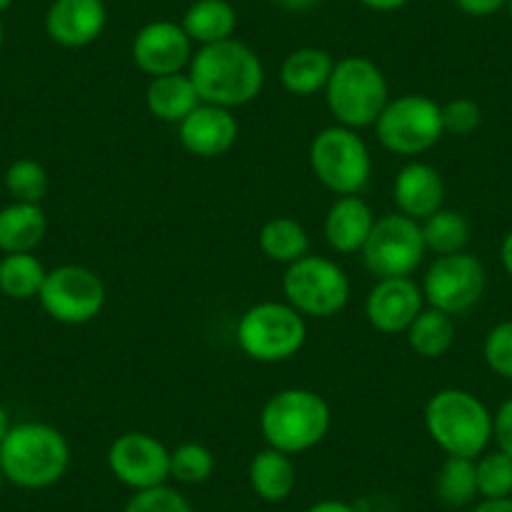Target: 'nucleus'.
Returning a JSON list of instances; mask_svg holds the SVG:
<instances>
[{"instance_id":"nucleus-2","label":"nucleus","mask_w":512,"mask_h":512,"mask_svg":"<svg viewBox=\"0 0 512 512\" xmlns=\"http://www.w3.org/2000/svg\"><path fill=\"white\" fill-rule=\"evenodd\" d=\"M71 447L61 430L46 422L13 425L0 445V470L23 490H46L66 475Z\"/></svg>"},{"instance_id":"nucleus-7","label":"nucleus","mask_w":512,"mask_h":512,"mask_svg":"<svg viewBox=\"0 0 512 512\" xmlns=\"http://www.w3.org/2000/svg\"><path fill=\"white\" fill-rule=\"evenodd\" d=\"M309 166L322 186L337 196H357L372 176V154L362 136L347 126L322 128L309 146Z\"/></svg>"},{"instance_id":"nucleus-4","label":"nucleus","mask_w":512,"mask_h":512,"mask_svg":"<svg viewBox=\"0 0 512 512\" xmlns=\"http://www.w3.org/2000/svg\"><path fill=\"white\" fill-rule=\"evenodd\" d=\"M425 427L437 447L450 457H477L492 442V412L467 390L447 387L425 405Z\"/></svg>"},{"instance_id":"nucleus-12","label":"nucleus","mask_w":512,"mask_h":512,"mask_svg":"<svg viewBox=\"0 0 512 512\" xmlns=\"http://www.w3.org/2000/svg\"><path fill=\"white\" fill-rule=\"evenodd\" d=\"M420 287L427 307L457 317L480 302L487 289V272L480 259L467 251L435 256Z\"/></svg>"},{"instance_id":"nucleus-5","label":"nucleus","mask_w":512,"mask_h":512,"mask_svg":"<svg viewBox=\"0 0 512 512\" xmlns=\"http://www.w3.org/2000/svg\"><path fill=\"white\" fill-rule=\"evenodd\" d=\"M324 98L339 126L359 131L374 126L390 101V86L377 63L364 56H347L334 63Z\"/></svg>"},{"instance_id":"nucleus-47","label":"nucleus","mask_w":512,"mask_h":512,"mask_svg":"<svg viewBox=\"0 0 512 512\" xmlns=\"http://www.w3.org/2000/svg\"><path fill=\"white\" fill-rule=\"evenodd\" d=\"M0 46H3V23H0Z\"/></svg>"},{"instance_id":"nucleus-41","label":"nucleus","mask_w":512,"mask_h":512,"mask_svg":"<svg viewBox=\"0 0 512 512\" xmlns=\"http://www.w3.org/2000/svg\"><path fill=\"white\" fill-rule=\"evenodd\" d=\"M500 264L505 269L507 277L512 279V229L502 236V244H500Z\"/></svg>"},{"instance_id":"nucleus-25","label":"nucleus","mask_w":512,"mask_h":512,"mask_svg":"<svg viewBox=\"0 0 512 512\" xmlns=\"http://www.w3.org/2000/svg\"><path fill=\"white\" fill-rule=\"evenodd\" d=\"M259 249L269 262L289 267L309 254V234L292 216H274L259 231Z\"/></svg>"},{"instance_id":"nucleus-20","label":"nucleus","mask_w":512,"mask_h":512,"mask_svg":"<svg viewBox=\"0 0 512 512\" xmlns=\"http://www.w3.org/2000/svg\"><path fill=\"white\" fill-rule=\"evenodd\" d=\"M48 231V216L41 204H13L0 209V251L3 254H26L43 241Z\"/></svg>"},{"instance_id":"nucleus-42","label":"nucleus","mask_w":512,"mask_h":512,"mask_svg":"<svg viewBox=\"0 0 512 512\" xmlns=\"http://www.w3.org/2000/svg\"><path fill=\"white\" fill-rule=\"evenodd\" d=\"M279 8H284V11H294V13H302V11H309V8H314L319 3V0H274Z\"/></svg>"},{"instance_id":"nucleus-30","label":"nucleus","mask_w":512,"mask_h":512,"mask_svg":"<svg viewBox=\"0 0 512 512\" xmlns=\"http://www.w3.org/2000/svg\"><path fill=\"white\" fill-rule=\"evenodd\" d=\"M216 457L201 442H181L171 450V480L181 485H201L214 475Z\"/></svg>"},{"instance_id":"nucleus-44","label":"nucleus","mask_w":512,"mask_h":512,"mask_svg":"<svg viewBox=\"0 0 512 512\" xmlns=\"http://www.w3.org/2000/svg\"><path fill=\"white\" fill-rule=\"evenodd\" d=\"M13 6V0H0V13L3 11H8V8Z\"/></svg>"},{"instance_id":"nucleus-29","label":"nucleus","mask_w":512,"mask_h":512,"mask_svg":"<svg viewBox=\"0 0 512 512\" xmlns=\"http://www.w3.org/2000/svg\"><path fill=\"white\" fill-rule=\"evenodd\" d=\"M437 497H440L442 505L452 507H467L477 500V470L475 460L472 457H450L442 462L440 472H437L435 480Z\"/></svg>"},{"instance_id":"nucleus-37","label":"nucleus","mask_w":512,"mask_h":512,"mask_svg":"<svg viewBox=\"0 0 512 512\" xmlns=\"http://www.w3.org/2000/svg\"><path fill=\"white\" fill-rule=\"evenodd\" d=\"M507 0H455V6L472 18H490L505 8Z\"/></svg>"},{"instance_id":"nucleus-11","label":"nucleus","mask_w":512,"mask_h":512,"mask_svg":"<svg viewBox=\"0 0 512 512\" xmlns=\"http://www.w3.org/2000/svg\"><path fill=\"white\" fill-rule=\"evenodd\" d=\"M38 302L51 319L61 324H88L106 304V284L93 269L61 264L46 274Z\"/></svg>"},{"instance_id":"nucleus-35","label":"nucleus","mask_w":512,"mask_h":512,"mask_svg":"<svg viewBox=\"0 0 512 512\" xmlns=\"http://www.w3.org/2000/svg\"><path fill=\"white\" fill-rule=\"evenodd\" d=\"M482 123V108L472 98H452L442 106V128L452 136L475 134Z\"/></svg>"},{"instance_id":"nucleus-16","label":"nucleus","mask_w":512,"mask_h":512,"mask_svg":"<svg viewBox=\"0 0 512 512\" xmlns=\"http://www.w3.org/2000/svg\"><path fill=\"white\" fill-rule=\"evenodd\" d=\"M239 139V123L231 108L199 103L184 121L179 123V141L191 156L199 159H219L229 154Z\"/></svg>"},{"instance_id":"nucleus-36","label":"nucleus","mask_w":512,"mask_h":512,"mask_svg":"<svg viewBox=\"0 0 512 512\" xmlns=\"http://www.w3.org/2000/svg\"><path fill=\"white\" fill-rule=\"evenodd\" d=\"M492 440H495L497 450L512 457V397L502 402L492 415Z\"/></svg>"},{"instance_id":"nucleus-32","label":"nucleus","mask_w":512,"mask_h":512,"mask_svg":"<svg viewBox=\"0 0 512 512\" xmlns=\"http://www.w3.org/2000/svg\"><path fill=\"white\" fill-rule=\"evenodd\" d=\"M6 189L13 201L41 204L48 194V171L33 159H18L6 171Z\"/></svg>"},{"instance_id":"nucleus-24","label":"nucleus","mask_w":512,"mask_h":512,"mask_svg":"<svg viewBox=\"0 0 512 512\" xmlns=\"http://www.w3.org/2000/svg\"><path fill=\"white\" fill-rule=\"evenodd\" d=\"M181 28L199 48L229 41L236 31V11L229 0H196L186 8Z\"/></svg>"},{"instance_id":"nucleus-28","label":"nucleus","mask_w":512,"mask_h":512,"mask_svg":"<svg viewBox=\"0 0 512 512\" xmlns=\"http://www.w3.org/2000/svg\"><path fill=\"white\" fill-rule=\"evenodd\" d=\"M48 269L33 251L26 254H6L0 259V292L16 302H26L41 294Z\"/></svg>"},{"instance_id":"nucleus-38","label":"nucleus","mask_w":512,"mask_h":512,"mask_svg":"<svg viewBox=\"0 0 512 512\" xmlns=\"http://www.w3.org/2000/svg\"><path fill=\"white\" fill-rule=\"evenodd\" d=\"M364 8L369 11H377V13H392V11H400L405 8L410 0H359Z\"/></svg>"},{"instance_id":"nucleus-27","label":"nucleus","mask_w":512,"mask_h":512,"mask_svg":"<svg viewBox=\"0 0 512 512\" xmlns=\"http://www.w3.org/2000/svg\"><path fill=\"white\" fill-rule=\"evenodd\" d=\"M422 239H425V249L437 256H450L465 251L470 244V221L462 211L457 209H437L435 214L420 221Z\"/></svg>"},{"instance_id":"nucleus-18","label":"nucleus","mask_w":512,"mask_h":512,"mask_svg":"<svg viewBox=\"0 0 512 512\" xmlns=\"http://www.w3.org/2000/svg\"><path fill=\"white\" fill-rule=\"evenodd\" d=\"M397 211L415 221H425L427 216L442 209L445 201V181L435 166L425 161H410L397 174L395 186H392Z\"/></svg>"},{"instance_id":"nucleus-45","label":"nucleus","mask_w":512,"mask_h":512,"mask_svg":"<svg viewBox=\"0 0 512 512\" xmlns=\"http://www.w3.org/2000/svg\"><path fill=\"white\" fill-rule=\"evenodd\" d=\"M505 11H507V16H510V21H512V0H507V3H505Z\"/></svg>"},{"instance_id":"nucleus-33","label":"nucleus","mask_w":512,"mask_h":512,"mask_svg":"<svg viewBox=\"0 0 512 512\" xmlns=\"http://www.w3.org/2000/svg\"><path fill=\"white\" fill-rule=\"evenodd\" d=\"M482 357L497 377L512 382V319L495 324L482 344Z\"/></svg>"},{"instance_id":"nucleus-34","label":"nucleus","mask_w":512,"mask_h":512,"mask_svg":"<svg viewBox=\"0 0 512 512\" xmlns=\"http://www.w3.org/2000/svg\"><path fill=\"white\" fill-rule=\"evenodd\" d=\"M123 512H194L189 500L179 490L169 485L151 487V490L134 492V497L126 502Z\"/></svg>"},{"instance_id":"nucleus-43","label":"nucleus","mask_w":512,"mask_h":512,"mask_svg":"<svg viewBox=\"0 0 512 512\" xmlns=\"http://www.w3.org/2000/svg\"><path fill=\"white\" fill-rule=\"evenodd\" d=\"M11 415H8V410L3 405H0V445H3V440L8 437V432H11Z\"/></svg>"},{"instance_id":"nucleus-6","label":"nucleus","mask_w":512,"mask_h":512,"mask_svg":"<svg viewBox=\"0 0 512 512\" xmlns=\"http://www.w3.org/2000/svg\"><path fill=\"white\" fill-rule=\"evenodd\" d=\"M307 342V319L287 302H259L241 314L236 344L254 362L279 364L297 357Z\"/></svg>"},{"instance_id":"nucleus-17","label":"nucleus","mask_w":512,"mask_h":512,"mask_svg":"<svg viewBox=\"0 0 512 512\" xmlns=\"http://www.w3.org/2000/svg\"><path fill=\"white\" fill-rule=\"evenodd\" d=\"M103 0H53L46 13V33L63 48H86L106 31Z\"/></svg>"},{"instance_id":"nucleus-3","label":"nucleus","mask_w":512,"mask_h":512,"mask_svg":"<svg viewBox=\"0 0 512 512\" xmlns=\"http://www.w3.org/2000/svg\"><path fill=\"white\" fill-rule=\"evenodd\" d=\"M332 427V410L319 392L307 387H287L274 392L262 407L259 430L274 447L287 455H302L327 437Z\"/></svg>"},{"instance_id":"nucleus-13","label":"nucleus","mask_w":512,"mask_h":512,"mask_svg":"<svg viewBox=\"0 0 512 512\" xmlns=\"http://www.w3.org/2000/svg\"><path fill=\"white\" fill-rule=\"evenodd\" d=\"M108 470L134 492L151 490L171 480V450L146 432H126L108 447Z\"/></svg>"},{"instance_id":"nucleus-31","label":"nucleus","mask_w":512,"mask_h":512,"mask_svg":"<svg viewBox=\"0 0 512 512\" xmlns=\"http://www.w3.org/2000/svg\"><path fill=\"white\" fill-rule=\"evenodd\" d=\"M477 492L482 500L512 497V457L500 450L482 452L475 460Z\"/></svg>"},{"instance_id":"nucleus-14","label":"nucleus","mask_w":512,"mask_h":512,"mask_svg":"<svg viewBox=\"0 0 512 512\" xmlns=\"http://www.w3.org/2000/svg\"><path fill=\"white\" fill-rule=\"evenodd\" d=\"M131 56L136 68L146 76H171V73H184V68L189 66L194 58V43L186 36L181 23L151 21L136 33Z\"/></svg>"},{"instance_id":"nucleus-39","label":"nucleus","mask_w":512,"mask_h":512,"mask_svg":"<svg viewBox=\"0 0 512 512\" xmlns=\"http://www.w3.org/2000/svg\"><path fill=\"white\" fill-rule=\"evenodd\" d=\"M472 512H512V497H497V500L477 502Z\"/></svg>"},{"instance_id":"nucleus-26","label":"nucleus","mask_w":512,"mask_h":512,"mask_svg":"<svg viewBox=\"0 0 512 512\" xmlns=\"http://www.w3.org/2000/svg\"><path fill=\"white\" fill-rule=\"evenodd\" d=\"M407 344L425 359L445 357L455 344V319L440 309H422L407 329Z\"/></svg>"},{"instance_id":"nucleus-1","label":"nucleus","mask_w":512,"mask_h":512,"mask_svg":"<svg viewBox=\"0 0 512 512\" xmlns=\"http://www.w3.org/2000/svg\"><path fill=\"white\" fill-rule=\"evenodd\" d=\"M189 78L194 81L201 103L241 108L262 93L264 63L254 48L229 38L201 46L189 63Z\"/></svg>"},{"instance_id":"nucleus-19","label":"nucleus","mask_w":512,"mask_h":512,"mask_svg":"<svg viewBox=\"0 0 512 512\" xmlns=\"http://www.w3.org/2000/svg\"><path fill=\"white\" fill-rule=\"evenodd\" d=\"M377 221L362 196H337L324 216V239L337 254H357L367 244Z\"/></svg>"},{"instance_id":"nucleus-23","label":"nucleus","mask_w":512,"mask_h":512,"mask_svg":"<svg viewBox=\"0 0 512 512\" xmlns=\"http://www.w3.org/2000/svg\"><path fill=\"white\" fill-rule=\"evenodd\" d=\"M249 485L256 495L267 502H282L297 487V467L292 455L274 447H264L249 462Z\"/></svg>"},{"instance_id":"nucleus-9","label":"nucleus","mask_w":512,"mask_h":512,"mask_svg":"<svg viewBox=\"0 0 512 512\" xmlns=\"http://www.w3.org/2000/svg\"><path fill=\"white\" fill-rule=\"evenodd\" d=\"M284 302L292 304L304 319L337 317L349 302V277L327 256L307 254L289 264L282 279Z\"/></svg>"},{"instance_id":"nucleus-10","label":"nucleus","mask_w":512,"mask_h":512,"mask_svg":"<svg viewBox=\"0 0 512 512\" xmlns=\"http://www.w3.org/2000/svg\"><path fill=\"white\" fill-rule=\"evenodd\" d=\"M359 254L374 277H410L427 254L420 221L400 211L379 216Z\"/></svg>"},{"instance_id":"nucleus-40","label":"nucleus","mask_w":512,"mask_h":512,"mask_svg":"<svg viewBox=\"0 0 512 512\" xmlns=\"http://www.w3.org/2000/svg\"><path fill=\"white\" fill-rule=\"evenodd\" d=\"M304 512H357V510L342 500H322V502H314V505L307 507Z\"/></svg>"},{"instance_id":"nucleus-8","label":"nucleus","mask_w":512,"mask_h":512,"mask_svg":"<svg viewBox=\"0 0 512 512\" xmlns=\"http://www.w3.org/2000/svg\"><path fill=\"white\" fill-rule=\"evenodd\" d=\"M379 144L397 156H420L440 144L442 106L422 93H405L387 101L374 121Z\"/></svg>"},{"instance_id":"nucleus-22","label":"nucleus","mask_w":512,"mask_h":512,"mask_svg":"<svg viewBox=\"0 0 512 512\" xmlns=\"http://www.w3.org/2000/svg\"><path fill=\"white\" fill-rule=\"evenodd\" d=\"M201 103L196 93L194 81L189 73H171V76L151 78L146 88V108L151 116L164 123H176L179 126L191 111Z\"/></svg>"},{"instance_id":"nucleus-46","label":"nucleus","mask_w":512,"mask_h":512,"mask_svg":"<svg viewBox=\"0 0 512 512\" xmlns=\"http://www.w3.org/2000/svg\"><path fill=\"white\" fill-rule=\"evenodd\" d=\"M3 482H6V477H3V470H0V490H3Z\"/></svg>"},{"instance_id":"nucleus-21","label":"nucleus","mask_w":512,"mask_h":512,"mask_svg":"<svg viewBox=\"0 0 512 512\" xmlns=\"http://www.w3.org/2000/svg\"><path fill=\"white\" fill-rule=\"evenodd\" d=\"M334 58L324 48L304 46L289 53L279 68L282 86L292 96H314L327 88L329 76L334 71Z\"/></svg>"},{"instance_id":"nucleus-15","label":"nucleus","mask_w":512,"mask_h":512,"mask_svg":"<svg viewBox=\"0 0 512 512\" xmlns=\"http://www.w3.org/2000/svg\"><path fill=\"white\" fill-rule=\"evenodd\" d=\"M425 309V294L412 277L377 279L364 302V317L377 332L400 334Z\"/></svg>"}]
</instances>
